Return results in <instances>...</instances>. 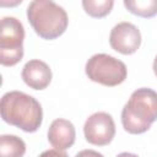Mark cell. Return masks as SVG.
Returning <instances> with one entry per match:
<instances>
[{
	"label": "cell",
	"mask_w": 157,
	"mask_h": 157,
	"mask_svg": "<svg viewBox=\"0 0 157 157\" xmlns=\"http://www.w3.org/2000/svg\"><path fill=\"white\" fill-rule=\"evenodd\" d=\"M0 112L5 123L26 132H34L42 125L43 110L40 103L21 91L6 92L1 97Z\"/></svg>",
	"instance_id": "1"
},
{
	"label": "cell",
	"mask_w": 157,
	"mask_h": 157,
	"mask_svg": "<svg viewBox=\"0 0 157 157\" xmlns=\"http://www.w3.org/2000/svg\"><path fill=\"white\" fill-rule=\"evenodd\" d=\"M157 120V92L151 88L135 90L121 110V124L129 134L146 132Z\"/></svg>",
	"instance_id": "2"
},
{
	"label": "cell",
	"mask_w": 157,
	"mask_h": 157,
	"mask_svg": "<svg viewBox=\"0 0 157 157\" xmlns=\"http://www.w3.org/2000/svg\"><path fill=\"white\" fill-rule=\"evenodd\" d=\"M27 18L34 32L43 39H55L67 28L66 11L50 0H34L27 7Z\"/></svg>",
	"instance_id": "3"
},
{
	"label": "cell",
	"mask_w": 157,
	"mask_h": 157,
	"mask_svg": "<svg viewBox=\"0 0 157 157\" xmlns=\"http://www.w3.org/2000/svg\"><path fill=\"white\" fill-rule=\"evenodd\" d=\"M87 77L103 86L114 87L123 83L128 76L126 65L108 54H94L92 55L85 66Z\"/></svg>",
	"instance_id": "4"
},
{
	"label": "cell",
	"mask_w": 157,
	"mask_h": 157,
	"mask_svg": "<svg viewBox=\"0 0 157 157\" xmlns=\"http://www.w3.org/2000/svg\"><path fill=\"white\" fill-rule=\"evenodd\" d=\"M23 25L16 17L1 18L0 26V64L13 66L23 58Z\"/></svg>",
	"instance_id": "5"
},
{
	"label": "cell",
	"mask_w": 157,
	"mask_h": 157,
	"mask_svg": "<svg viewBox=\"0 0 157 157\" xmlns=\"http://www.w3.org/2000/svg\"><path fill=\"white\" fill-rule=\"evenodd\" d=\"M83 132L87 142L96 146H105L115 136V124L110 114L97 112L87 118Z\"/></svg>",
	"instance_id": "6"
},
{
	"label": "cell",
	"mask_w": 157,
	"mask_h": 157,
	"mask_svg": "<svg viewBox=\"0 0 157 157\" xmlns=\"http://www.w3.org/2000/svg\"><path fill=\"white\" fill-rule=\"evenodd\" d=\"M109 44L120 54H134L140 48L141 33L135 25L130 22H120L112 28L109 34Z\"/></svg>",
	"instance_id": "7"
},
{
	"label": "cell",
	"mask_w": 157,
	"mask_h": 157,
	"mask_svg": "<svg viewBox=\"0 0 157 157\" xmlns=\"http://www.w3.org/2000/svg\"><path fill=\"white\" fill-rule=\"evenodd\" d=\"M21 76L28 87L33 90H44L52 81V70L47 63L33 59L25 64Z\"/></svg>",
	"instance_id": "8"
},
{
	"label": "cell",
	"mask_w": 157,
	"mask_h": 157,
	"mask_svg": "<svg viewBox=\"0 0 157 157\" xmlns=\"http://www.w3.org/2000/svg\"><path fill=\"white\" fill-rule=\"evenodd\" d=\"M76 139V130L71 121L59 118L53 120L48 129V141L56 150L70 148Z\"/></svg>",
	"instance_id": "9"
},
{
	"label": "cell",
	"mask_w": 157,
	"mask_h": 157,
	"mask_svg": "<svg viewBox=\"0 0 157 157\" xmlns=\"http://www.w3.org/2000/svg\"><path fill=\"white\" fill-rule=\"evenodd\" d=\"M26 152L25 141L16 135L0 136V157H23Z\"/></svg>",
	"instance_id": "10"
},
{
	"label": "cell",
	"mask_w": 157,
	"mask_h": 157,
	"mask_svg": "<svg viewBox=\"0 0 157 157\" xmlns=\"http://www.w3.org/2000/svg\"><path fill=\"white\" fill-rule=\"evenodd\" d=\"M124 6L140 17L150 18L157 15V0H125Z\"/></svg>",
	"instance_id": "11"
},
{
	"label": "cell",
	"mask_w": 157,
	"mask_h": 157,
	"mask_svg": "<svg viewBox=\"0 0 157 157\" xmlns=\"http://www.w3.org/2000/svg\"><path fill=\"white\" fill-rule=\"evenodd\" d=\"M114 1L113 0H83L82 6L86 13L91 17L101 18L107 16L113 9Z\"/></svg>",
	"instance_id": "12"
},
{
	"label": "cell",
	"mask_w": 157,
	"mask_h": 157,
	"mask_svg": "<svg viewBox=\"0 0 157 157\" xmlns=\"http://www.w3.org/2000/svg\"><path fill=\"white\" fill-rule=\"evenodd\" d=\"M39 157H69V156L64 151H61V150L52 148V150H47V151L42 152L39 155Z\"/></svg>",
	"instance_id": "13"
},
{
	"label": "cell",
	"mask_w": 157,
	"mask_h": 157,
	"mask_svg": "<svg viewBox=\"0 0 157 157\" xmlns=\"http://www.w3.org/2000/svg\"><path fill=\"white\" fill-rule=\"evenodd\" d=\"M75 157H104V156L94 150H82L78 153H76Z\"/></svg>",
	"instance_id": "14"
},
{
	"label": "cell",
	"mask_w": 157,
	"mask_h": 157,
	"mask_svg": "<svg viewBox=\"0 0 157 157\" xmlns=\"http://www.w3.org/2000/svg\"><path fill=\"white\" fill-rule=\"evenodd\" d=\"M117 157H139V156L135 155V153H130V152H121Z\"/></svg>",
	"instance_id": "15"
},
{
	"label": "cell",
	"mask_w": 157,
	"mask_h": 157,
	"mask_svg": "<svg viewBox=\"0 0 157 157\" xmlns=\"http://www.w3.org/2000/svg\"><path fill=\"white\" fill-rule=\"evenodd\" d=\"M152 69H153L155 75L157 76V55H156V58H155V60H153V66H152Z\"/></svg>",
	"instance_id": "16"
}]
</instances>
